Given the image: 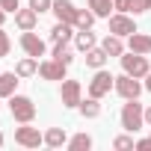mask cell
Listing matches in <instances>:
<instances>
[{"label": "cell", "mask_w": 151, "mask_h": 151, "mask_svg": "<svg viewBox=\"0 0 151 151\" xmlns=\"http://www.w3.org/2000/svg\"><path fill=\"white\" fill-rule=\"evenodd\" d=\"M18 83H21V77L15 71H0V98H12Z\"/></svg>", "instance_id": "e0dca14e"}, {"label": "cell", "mask_w": 151, "mask_h": 151, "mask_svg": "<svg viewBox=\"0 0 151 151\" xmlns=\"http://www.w3.org/2000/svg\"><path fill=\"white\" fill-rule=\"evenodd\" d=\"M6 145V136H3V130H0V148H3Z\"/></svg>", "instance_id": "e575fe53"}, {"label": "cell", "mask_w": 151, "mask_h": 151, "mask_svg": "<svg viewBox=\"0 0 151 151\" xmlns=\"http://www.w3.org/2000/svg\"><path fill=\"white\" fill-rule=\"evenodd\" d=\"M0 101H3V98H0Z\"/></svg>", "instance_id": "d590c367"}, {"label": "cell", "mask_w": 151, "mask_h": 151, "mask_svg": "<svg viewBox=\"0 0 151 151\" xmlns=\"http://www.w3.org/2000/svg\"><path fill=\"white\" fill-rule=\"evenodd\" d=\"M21 50H24L27 56H36V59H39V56L47 53V45H45V39H39L33 30H24V33H21Z\"/></svg>", "instance_id": "30bf717a"}, {"label": "cell", "mask_w": 151, "mask_h": 151, "mask_svg": "<svg viewBox=\"0 0 151 151\" xmlns=\"http://www.w3.org/2000/svg\"><path fill=\"white\" fill-rule=\"evenodd\" d=\"M74 33H77V27H74V24L56 21L53 30H50V45H71V42H74Z\"/></svg>", "instance_id": "8fae6325"}, {"label": "cell", "mask_w": 151, "mask_h": 151, "mask_svg": "<svg viewBox=\"0 0 151 151\" xmlns=\"http://www.w3.org/2000/svg\"><path fill=\"white\" fill-rule=\"evenodd\" d=\"M77 110H80V116H83V119H98V116H101V101L89 95V98H83V101H80V107H77Z\"/></svg>", "instance_id": "44dd1931"}, {"label": "cell", "mask_w": 151, "mask_h": 151, "mask_svg": "<svg viewBox=\"0 0 151 151\" xmlns=\"http://www.w3.org/2000/svg\"><path fill=\"white\" fill-rule=\"evenodd\" d=\"M142 83H139V77H130V74H119L116 77V86H113V92L119 95V98H124V101H130V98H139L142 95Z\"/></svg>", "instance_id": "8992f818"}, {"label": "cell", "mask_w": 151, "mask_h": 151, "mask_svg": "<svg viewBox=\"0 0 151 151\" xmlns=\"http://www.w3.org/2000/svg\"><path fill=\"white\" fill-rule=\"evenodd\" d=\"M9 50H12V39H9V33L3 27H0V59L9 56Z\"/></svg>", "instance_id": "484cf974"}, {"label": "cell", "mask_w": 151, "mask_h": 151, "mask_svg": "<svg viewBox=\"0 0 151 151\" xmlns=\"http://www.w3.org/2000/svg\"><path fill=\"white\" fill-rule=\"evenodd\" d=\"M0 9H6V12H12V15H15V12L21 9V3H18V0H0Z\"/></svg>", "instance_id": "f1b7e54d"}, {"label": "cell", "mask_w": 151, "mask_h": 151, "mask_svg": "<svg viewBox=\"0 0 151 151\" xmlns=\"http://www.w3.org/2000/svg\"><path fill=\"white\" fill-rule=\"evenodd\" d=\"M6 15H9L6 9H0V27H3V24H6Z\"/></svg>", "instance_id": "836d02e7"}, {"label": "cell", "mask_w": 151, "mask_h": 151, "mask_svg": "<svg viewBox=\"0 0 151 151\" xmlns=\"http://www.w3.org/2000/svg\"><path fill=\"white\" fill-rule=\"evenodd\" d=\"M68 151H89L92 148V136L89 133H74V136H68V145H65Z\"/></svg>", "instance_id": "7402d4cb"}, {"label": "cell", "mask_w": 151, "mask_h": 151, "mask_svg": "<svg viewBox=\"0 0 151 151\" xmlns=\"http://www.w3.org/2000/svg\"><path fill=\"white\" fill-rule=\"evenodd\" d=\"M39 77L42 80H65L68 77V65L65 62H59V59H53V56H47V59H39Z\"/></svg>", "instance_id": "52a82bcc"}, {"label": "cell", "mask_w": 151, "mask_h": 151, "mask_svg": "<svg viewBox=\"0 0 151 151\" xmlns=\"http://www.w3.org/2000/svg\"><path fill=\"white\" fill-rule=\"evenodd\" d=\"M53 15H56V21H65V24H74L77 21V6H74V0H53V9H50Z\"/></svg>", "instance_id": "7c38bea8"}, {"label": "cell", "mask_w": 151, "mask_h": 151, "mask_svg": "<svg viewBox=\"0 0 151 151\" xmlns=\"http://www.w3.org/2000/svg\"><path fill=\"white\" fill-rule=\"evenodd\" d=\"M136 148L139 151H151V139H136Z\"/></svg>", "instance_id": "4dcf8cb0"}, {"label": "cell", "mask_w": 151, "mask_h": 151, "mask_svg": "<svg viewBox=\"0 0 151 151\" xmlns=\"http://www.w3.org/2000/svg\"><path fill=\"white\" fill-rule=\"evenodd\" d=\"M151 9V0H130V15H145Z\"/></svg>", "instance_id": "4316f807"}, {"label": "cell", "mask_w": 151, "mask_h": 151, "mask_svg": "<svg viewBox=\"0 0 151 151\" xmlns=\"http://www.w3.org/2000/svg\"><path fill=\"white\" fill-rule=\"evenodd\" d=\"M15 74H18L21 80H27V77H33V74H39V59H36V56H24V59H18Z\"/></svg>", "instance_id": "ffe728a7"}, {"label": "cell", "mask_w": 151, "mask_h": 151, "mask_svg": "<svg viewBox=\"0 0 151 151\" xmlns=\"http://www.w3.org/2000/svg\"><path fill=\"white\" fill-rule=\"evenodd\" d=\"M89 9L98 15V18H110L113 12H116V6H113V0H89Z\"/></svg>", "instance_id": "603a6c76"}, {"label": "cell", "mask_w": 151, "mask_h": 151, "mask_svg": "<svg viewBox=\"0 0 151 151\" xmlns=\"http://www.w3.org/2000/svg\"><path fill=\"white\" fill-rule=\"evenodd\" d=\"M119 59H122V71H124V74H130V77H139V80H145V74L151 71V62H148V56H145V53L124 50Z\"/></svg>", "instance_id": "7a4b0ae2"}, {"label": "cell", "mask_w": 151, "mask_h": 151, "mask_svg": "<svg viewBox=\"0 0 151 151\" xmlns=\"http://www.w3.org/2000/svg\"><path fill=\"white\" fill-rule=\"evenodd\" d=\"M95 12L92 9H80L77 12V21H74V27H77V30H92V24H95Z\"/></svg>", "instance_id": "cb8c5ba5"}, {"label": "cell", "mask_w": 151, "mask_h": 151, "mask_svg": "<svg viewBox=\"0 0 151 151\" xmlns=\"http://www.w3.org/2000/svg\"><path fill=\"white\" fill-rule=\"evenodd\" d=\"M119 122L127 133H136L145 127V107L139 104V98H130L122 104V113H119Z\"/></svg>", "instance_id": "6da1fadb"}, {"label": "cell", "mask_w": 151, "mask_h": 151, "mask_svg": "<svg viewBox=\"0 0 151 151\" xmlns=\"http://www.w3.org/2000/svg\"><path fill=\"white\" fill-rule=\"evenodd\" d=\"M148 139H151V136H148Z\"/></svg>", "instance_id": "8d00e7d4"}, {"label": "cell", "mask_w": 151, "mask_h": 151, "mask_svg": "<svg viewBox=\"0 0 151 151\" xmlns=\"http://www.w3.org/2000/svg\"><path fill=\"white\" fill-rule=\"evenodd\" d=\"M107 21H110V33H116V36H122V39H127L130 33H136V21H133V15H127V12H113Z\"/></svg>", "instance_id": "9c48e42d"}, {"label": "cell", "mask_w": 151, "mask_h": 151, "mask_svg": "<svg viewBox=\"0 0 151 151\" xmlns=\"http://www.w3.org/2000/svg\"><path fill=\"white\" fill-rule=\"evenodd\" d=\"M27 6H33V9L42 15V12H50V9H53V0H30Z\"/></svg>", "instance_id": "83f0119b"}, {"label": "cell", "mask_w": 151, "mask_h": 151, "mask_svg": "<svg viewBox=\"0 0 151 151\" xmlns=\"http://www.w3.org/2000/svg\"><path fill=\"white\" fill-rule=\"evenodd\" d=\"M113 86H116V77L107 71V68H98L95 74H92V80H89V86H86V95H92V98H104V95H110L113 92Z\"/></svg>", "instance_id": "277c9868"}, {"label": "cell", "mask_w": 151, "mask_h": 151, "mask_svg": "<svg viewBox=\"0 0 151 151\" xmlns=\"http://www.w3.org/2000/svg\"><path fill=\"white\" fill-rule=\"evenodd\" d=\"M59 101H62V107H65V110H77V107H80V101H83V86H80V80L65 77V80H62V86H59Z\"/></svg>", "instance_id": "5b68a950"}, {"label": "cell", "mask_w": 151, "mask_h": 151, "mask_svg": "<svg viewBox=\"0 0 151 151\" xmlns=\"http://www.w3.org/2000/svg\"><path fill=\"white\" fill-rule=\"evenodd\" d=\"M113 148H116V151H130V148H136L133 133H127V130H124L122 136H116V139H113Z\"/></svg>", "instance_id": "d4e9b609"}, {"label": "cell", "mask_w": 151, "mask_h": 151, "mask_svg": "<svg viewBox=\"0 0 151 151\" xmlns=\"http://www.w3.org/2000/svg\"><path fill=\"white\" fill-rule=\"evenodd\" d=\"M127 50L148 56V53H151V36H148V33H139V30L130 33V36H127Z\"/></svg>", "instance_id": "5bb4252c"}, {"label": "cell", "mask_w": 151, "mask_h": 151, "mask_svg": "<svg viewBox=\"0 0 151 151\" xmlns=\"http://www.w3.org/2000/svg\"><path fill=\"white\" fill-rule=\"evenodd\" d=\"M145 127H151V107H145Z\"/></svg>", "instance_id": "d6a6232c"}, {"label": "cell", "mask_w": 151, "mask_h": 151, "mask_svg": "<svg viewBox=\"0 0 151 151\" xmlns=\"http://www.w3.org/2000/svg\"><path fill=\"white\" fill-rule=\"evenodd\" d=\"M15 142L21 148H39V145H45V133L39 127H33V122H27V124L15 127Z\"/></svg>", "instance_id": "ba28073f"}, {"label": "cell", "mask_w": 151, "mask_h": 151, "mask_svg": "<svg viewBox=\"0 0 151 151\" xmlns=\"http://www.w3.org/2000/svg\"><path fill=\"white\" fill-rule=\"evenodd\" d=\"M9 113H12V119H15L18 124H27V122L36 119V104H33V98L15 92V95L9 98Z\"/></svg>", "instance_id": "3957f363"}, {"label": "cell", "mask_w": 151, "mask_h": 151, "mask_svg": "<svg viewBox=\"0 0 151 151\" xmlns=\"http://www.w3.org/2000/svg\"><path fill=\"white\" fill-rule=\"evenodd\" d=\"M95 45H98V39H95V33H92V30H77V33H74V47H77L80 53L92 50Z\"/></svg>", "instance_id": "d6986e66"}, {"label": "cell", "mask_w": 151, "mask_h": 151, "mask_svg": "<svg viewBox=\"0 0 151 151\" xmlns=\"http://www.w3.org/2000/svg\"><path fill=\"white\" fill-rule=\"evenodd\" d=\"M36 24H39V12H36L33 6L15 12V27H18L21 33H24V30H36Z\"/></svg>", "instance_id": "4fadbf2b"}, {"label": "cell", "mask_w": 151, "mask_h": 151, "mask_svg": "<svg viewBox=\"0 0 151 151\" xmlns=\"http://www.w3.org/2000/svg\"><path fill=\"white\" fill-rule=\"evenodd\" d=\"M142 86H145V92H151V71L145 74V83H142Z\"/></svg>", "instance_id": "1f68e13d"}, {"label": "cell", "mask_w": 151, "mask_h": 151, "mask_svg": "<svg viewBox=\"0 0 151 151\" xmlns=\"http://www.w3.org/2000/svg\"><path fill=\"white\" fill-rule=\"evenodd\" d=\"M101 47H104L110 56H122V53L127 50V42H124L122 36H116V33H107V36L101 39Z\"/></svg>", "instance_id": "9a60e30c"}, {"label": "cell", "mask_w": 151, "mask_h": 151, "mask_svg": "<svg viewBox=\"0 0 151 151\" xmlns=\"http://www.w3.org/2000/svg\"><path fill=\"white\" fill-rule=\"evenodd\" d=\"M113 6H116V12H127L130 15V0H113Z\"/></svg>", "instance_id": "f546056e"}, {"label": "cell", "mask_w": 151, "mask_h": 151, "mask_svg": "<svg viewBox=\"0 0 151 151\" xmlns=\"http://www.w3.org/2000/svg\"><path fill=\"white\" fill-rule=\"evenodd\" d=\"M45 145H47V148H62V145H68L65 127H47V130H45Z\"/></svg>", "instance_id": "ac0fdd59"}, {"label": "cell", "mask_w": 151, "mask_h": 151, "mask_svg": "<svg viewBox=\"0 0 151 151\" xmlns=\"http://www.w3.org/2000/svg\"><path fill=\"white\" fill-rule=\"evenodd\" d=\"M83 56H86V65H89L92 71H98V68H107V62H110V53H107L101 45H95V47H92V50H86Z\"/></svg>", "instance_id": "2e32d148"}]
</instances>
